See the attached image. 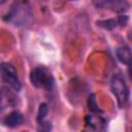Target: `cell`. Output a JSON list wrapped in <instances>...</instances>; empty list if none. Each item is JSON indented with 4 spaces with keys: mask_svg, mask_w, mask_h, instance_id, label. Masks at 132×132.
<instances>
[{
    "mask_svg": "<svg viewBox=\"0 0 132 132\" xmlns=\"http://www.w3.org/2000/svg\"><path fill=\"white\" fill-rule=\"evenodd\" d=\"M128 22V16L127 15H120L118 19H108V20H102L98 21L96 24L98 27L103 28L105 30H112L118 26H125Z\"/></svg>",
    "mask_w": 132,
    "mask_h": 132,
    "instance_id": "obj_6",
    "label": "cell"
},
{
    "mask_svg": "<svg viewBox=\"0 0 132 132\" xmlns=\"http://www.w3.org/2000/svg\"><path fill=\"white\" fill-rule=\"evenodd\" d=\"M116 55H117V58L118 60L123 63V64H126L128 66L131 65V58H132V55H131V50L129 46L127 45H123V46H120L117 48L116 51Z\"/></svg>",
    "mask_w": 132,
    "mask_h": 132,
    "instance_id": "obj_8",
    "label": "cell"
},
{
    "mask_svg": "<svg viewBox=\"0 0 132 132\" xmlns=\"http://www.w3.org/2000/svg\"><path fill=\"white\" fill-rule=\"evenodd\" d=\"M0 74L7 85H9L14 91H20L22 88L21 81L18 77V72L15 67L9 63H1L0 64Z\"/></svg>",
    "mask_w": 132,
    "mask_h": 132,
    "instance_id": "obj_4",
    "label": "cell"
},
{
    "mask_svg": "<svg viewBox=\"0 0 132 132\" xmlns=\"http://www.w3.org/2000/svg\"><path fill=\"white\" fill-rule=\"evenodd\" d=\"M71 1H76V0H71Z\"/></svg>",
    "mask_w": 132,
    "mask_h": 132,
    "instance_id": "obj_14",
    "label": "cell"
},
{
    "mask_svg": "<svg viewBox=\"0 0 132 132\" xmlns=\"http://www.w3.org/2000/svg\"><path fill=\"white\" fill-rule=\"evenodd\" d=\"M31 16L32 13L28 3L15 2L4 16V20L6 22L12 23L14 26H26L30 22Z\"/></svg>",
    "mask_w": 132,
    "mask_h": 132,
    "instance_id": "obj_1",
    "label": "cell"
},
{
    "mask_svg": "<svg viewBox=\"0 0 132 132\" xmlns=\"http://www.w3.org/2000/svg\"><path fill=\"white\" fill-rule=\"evenodd\" d=\"M48 112V106L46 103L42 102L39 104V107H38V111H37V123L40 124L41 122L44 121L46 114Z\"/></svg>",
    "mask_w": 132,
    "mask_h": 132,
    "instance_id": "obj_11",
    "label": "cell"
},
{
    "mask_svg": "<svg viewBox=\"0 0 132 132\" xmlns=\"http://www.w3.org/2000/svg\"><path fill=\"white\" fill-rule=\"evenodd\" d=\"M88 105H89V108L92 112L94 113H99L101 112V109L98 107V104L96 102V98H95V95L94 94H91L89 96V99H88Z\"/></svg>",
    "mask_w": 132,
    "mask_h": 132,
    "instance_id": "obj_12",
    "label": "cell"
},
{
    "mask_svg": "<svg viewBox=\"0 0 132 132\" xmlns=\"http://www.w3.org/2000/svg\"><path fill=\"white\" fill-rule=\"evenodd\" d=\"M12 96L11 94L6 90V89H2L0 90V111L3 110L4 108H6V106L8 105H12Z\"/></svg>",
    "mask_w": 132,
    "mask_h": 132,
    "instance_id": "obj_9",
    "label": "cell"
},
{
    "mask_svg": "<svg viewBox=\"0 0 132 132\" xmlns=\"http://www.w3.org/2000/svg\"><path fill=\"white\" fill-rule=\"evenodd\" d=\"M110 88H111L112 94L117 99L118 105L121 108L126 107L129 100V89L122 74L116 73L112 75L110 80Z\"/></svg>",
    "mask_w": 132,
    "mask_h": 132,
    "instance_id": "obj_2",
    "label": "cell"
},
{
    "mask_svg": "<svg viewBox=\"0 0 132 132\" xmlns=\"http://www.w3.org/2000/svg\"><path fill=\"white\" fill-rule=\"evenodd\" d=\"M98 7H107L116 12H124L128 10L129 3L126 0H99Z\"/></svg>",
    "mask_w": 132,
    "mask_h": 132,
    "instance_id": "obj_5",
    "label": "cell"
},
{
    "mask_svg": "<svg viewBox=\"0 0 132 132\" xmlns=\"http://www.w3.org/2000/svg\"><path fill=\"white\" fill-rule=\"evenodd\" d=\"M23 114L19 111H12L10 113H8L4 119H3V124L6 126V127H9V128H14V127H18L20 125H22L23 123Z\"/></svg>",
    "mask_w": 132,
    "mask_h": 132,
    "instance_id": "obj_7",
    "label": "cell"
},
{
    "mask_svg": "<svg viewBox=\"0 0 132 132\" xmlns=\"http://www.w3.org/2000/svg\"><path fill=\"white\" fill-rule=\"evenodd\" d=\"M86 123L88 126H90L93 129H100L101 125L105 124V121L100 116H94V114H88L86 117Z\"/></svg>",
    "mask_w": 132,
    "mask_h": 132,
    "instance_id": "obj_10",
    "label": "cell"
},
{
    "mask_svg": "<svg viewBox=\"0 0 132 132\" xmlns=\"http://www.w3.org/2000/svg\"><path fill=\"white\" fill-rule=\"evenodd\" d=\"M6 1H7V0H0V4H4Z\"/></svg>",
    "mask_w": 132,
    "mask_h": 132,
    "instance_id": "obj_13",
    "label": "cell"
},
{
    "mask_svg": "<svg viewBox=\"0 0 132 132\" xmlns=\"http://www.w3.org/2000/svg\"><path fill=\"white\" fill-rule=\"evenodd\" d=\"M30 81L36 88H43L51 91L54 88L55 80L53 75L44 67H36L30 72Z\"/></svg>",
    "mask_w": 132,
    "mask_h": 132,
    "instance_id": "obj_3",
    "label": "cell"
}]
</instances>
